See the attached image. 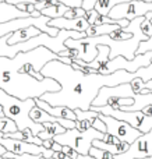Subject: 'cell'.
<instances>
[{
    "label": "cell",
    "instance_id": "6da1fadb",
    "mask_svg": "<svg viewBox=\"0 0 152 159\" xmlns=\"http://www.w3.org/2000/svg\"><path fill=\"white\" fill-rule=\"evenodd\" d=\"M42 77L52 78L59 82L60 89L56 92H45L42 101L50 106H66L69 109L89 110L94 99L102 87H116L114 74H83L73 69L71 64L52 60L39 71Z\"/></svg>",
    "mask_w": 152,
    "mask_h": 159
},
{
    "label": "cell",
    "instance_id": "7a4b0ae2",
    "mask_svg": "<svg viewBox=\"0 0 152 159\" xmlns=\"http://www.w3.org/2000/svg\"><path fill=\"white\" fill-rule=\"evenodd\" d=\"M0 89L21 101L41 98L45 92H56L60 89L57 81L45 77L36 80L27 73L10 71L0 69Z\"/></svg>",
    "mask_w": 152,
    "mask_h": 159
},
{
    "label": "cell",
    "instance_id": "3957f363",
    "mask_svg": "<svg viewBox=\"0 0 152 159\" xmlns=\"http://www.w3.org/2000/svg\"><path fill=\"white\" fill-rule=\"evenodd\" d=\"M0 106L4 110V116L16 123L17 130L22 131L25 129H29L34 135H38V133L43 131V124L35 123L29 117V112L32 107H35V101L34 99H27L21 101L18 98L6 93L3 89H0Z\"/></svg>",
    "mask_w": 152,
    "mask_h": 159
},
{
    "label": "cell",
    "instance_id": "277c9868",
    "mask_svg": "<svg viewBox=\"0 0 152 159\" xmlns=\"http://www.w3.org/2000/svg\"><path fill=\"white\" fill-rule=\"evenodd\" d=\"M103 135H105L103 133L95 130L94 127L85 130V131H78L77 129H71L66 130L64 133H61L59 135H55L52 140L55 143L60 144V145L71 147L80 155H88L89 148L92 147V141L103 140Z\"/></svg>",
    "mask_w": 152,
    "mask_h": 159
},
{
    "label": "cell",
    "instance_id": "5b68a950",
    "mask_svg": "<svg viewBox=\"0 0 152 159\" xmlns=\"http://www.w3.org/2000/svg\"><path fill=\"white\" fill-rule=\"evenodd\" d=\"M91 110L105 116H112V117L117 119V120H123L131 127L137 129L141 134L151 131L152 130V116H147L141 112V110H136V112H126V110L113 109L109 105L105 106H91Z\"/></svg>",
    "mask_w": 152,
    "mask_h": 159
},
{
    "label": "cell",
    "instance_id": "8992f818",
    "mask_svg": "<svg viewBox=\"0 0 152 159\" xmlns=\"http://www.w3.org/2000/svg\"><path fill=\"white\" fill-rule=\"evenodd\" d=\"M49 20H50L49 17L41 14L39 17L29 16V17H25V18H16V20H11V21L3 22V24H0V36L11 34L17 30H21V28L29 27V25H34V27L38 28L41 32L49 34L50 36H56L60 30H57V28H55V27H49V25H47Z\"/></svg>",
    "mask_w": 152,
    "mask_h": 159
},
{
    "label": "cell",
    "instance_id": "52a82bcc",
    "mask_svg": "<svg viewBox=\"0 0 152 159\" xmlns=\"http://www.w3.org/2000/svg\"><path fill=\"white\" fill-rule=\"evenodd\" d=\"M152 11V2H140V0H130V2L119 3L110 11L108 17L112 20H131L137 17H144L147 13Z\"/></svg>",
    "mask_w": 152,
    "mask_h": 159
},
{
    "label": "cell",
    "instance_id": "ba28073f",
    "mask_svg": "<svg viewBox=\"0 0 152 159\" xmlns=\"http://www.w3.org/2000/svg\"><path fill=\"white\" fill-rule=\"evenodd\" d=\"M98 117L105 123L106 126V133L113 137H116L117 140H120L122 143L131 144L134 140L141 135V133L137 129L131 127L130 124H127L123 120H117V119L112 117V116H105V115H98Z\"/></svg>",
    "mask_w": 152,
    "mask_h": 159
},
{
    "label": "cell",
    "instance_id": "9c48e42d",
    "mask_svg": "<svg viewBox=\"0 0 152 159\" xmlns=\"http://www.w3.org/2000/svg\"><path fill=\"white\" fill-rule=\"evenodd\" d=\"M151 60H152V50L147 53H142V55H136L134 59H131V60H127L123 56H117V57L112 59V60H109L106 63L103 74H112L116 70H126L128 73H136L141 67L150 66Z\"/></svg>",
    "mask_w": 152,
    "mask_h": 159
},
{
    "label": "cell",
    "instance_id": "30bf717a",
    "mask_svg": "<svg viewBox=\"0 0 152 159\" xmlns=\"http://www.w3.org/2000/svg\"><path fill=\"white\" fill-rule=\"evenodd\" d=\"M0 144L6 148V151L13 152V154L21 155V154H32V155H42L43 158H52L53 151L49 148H45L42 145L36 144L25 143L21 140H14V138H7L0 133Z\"/></svg>",
    "mask_w": 152,
    "mask_h": 159
},
{
    "label": "cell",
    "instance_id": "8fae6325",
    "mask_svg": "<svg viewBox=\"0 0 152 159\" xmlns=\"http://www.w3.org/2000/svg\"><path fill=\"white\" fill-rule=\"evenodd\" d=\"M148 157H152V130L141 134L130 144L126 152L114 155V159H142Z\"/></svg>",
    "mask_w": 152,
    "mask_h": 159
},
{
    "label": "cell",
    "instance_id": "7c38bea8",
    "mask_svg": "<svg viewBox=\"0 0 152 159\" xmlns=\"http://www.w3.org/2000/svg\"><path fill=\"white\" fill-rule=\"evenodd\" d=\"M133 89L128 82L126 84H119L116 87H102L98 92L96 98L94 99L91 106H105L110 99H120V98H131L133 96Z\"/></svg>",
    "mask_w": 152,
    "mask_h": 159
},
{
    "label": "cell",
    "instance_id": "4fadbf2b",
    "mask_svg": "<svg viewBox=\"0 0 152 159\" xmlns=\"http://www.w3.org/2000/svg\"><path fill=\"white\" fill-rule=\"evenodd\" d=\"M49 27H55L57 30H66V31H77V32H85L87 28L89 27L88 21H87L85 17H78V18H53L49 20L47 22Z\"/></svg>",
    "mask_w": 152,
    "mask_h": 159
},
{
    "label": "cell",
    "instance_id": "5bb4252c",
    "mask_svg": "<svg viewBox=\"0 0 152 159\" xmlns=\"http://www.w3.org/2000/svg\"><path fill=\"white\" fill-rule=\"evenodd\" d=\"M25 17H29V14L18 10L16 6L8 4L6 2L0 3V24L11 21V20H16V18H25Z\"/></svg>",
    "mask_w": 152,
    "mask_h": 159
},
{
    "label": "cell",
    "instance_id": "9a60e30c",
    "mask_svg": "<svg viewBox=\"0 0 152 159\" xmlns=\"http://www.w3.org/2000/svg\"><path fill=\"white\" fill-rule=\"evenodd\" d=\"M41 34V31L38 28H35L34 25H29V27L21 28V30H17L14 32L10 34V38L7 39L8 45H14V43H20V42H25L28 41L32 36H36Z\"/></svg>",
    "mask_w": 152,
    "mask_h": 159
},
{
    "label": "cell",
    "instance_id": "2e32d148",
    "mask_svg": "<svg viewBox=\"0 0 152 159\" xmlns=\"http://www.w3.org/2000/svg\"><path fill=\"white\" fill-rule=\"evenodd\" d=\"M119 24H101V25H89L85 31V35L88 38H95V36H102V35H110L112 32L120 30Z\"/></svg>",
    "mask_w": 152,
    "mask_h": 159
},
{
    "label": "cell",
    "instance_id": "e0dca14e",
    "mask_svg": "<svg viewBox=\"0 0 152 159\" xmlns=\"http://www.w3.org/2000/svg\"><path fill=\"white\" fill-rule=\"evenodd\" d=\"M42 124H43V131L38 133V135H36V137L41 138L42 141L52 140L55 135H59L66 131V129L61 127L60 124H57V123H42Z\"/></svg>",
    "mask_w": 152,
    "mask_h": 159
},
{
    "label": "cell",
    "instance_id": "ac0fdd59",
    "mask_svg": "<svg viewBox=\"0 0 152 159\" xmlns=\"http://www.w3.org/2000/svg\"><path fill=\"white\" fill-rule=\"evenodd\" d=\"M69 8L70 7H67V6L61 4V3H57V4H52V6H49V7L42 8L39 13H41L42 16H46V17H49L50 20H53V18H60V17H63L64 13H66Z\"/></svg>",
    "mask_w": 152,
    "mask_h": 159
},
{
    "label": "cell",
    "instance_id": "d6986e66",
    "mask_svg": "<svg viewBox=\"0 0 152 159\" xmlns=\"http://www.w3.org/2000/svg\"><path fill=\"white\" fill-rule=\"evenodd\" d=\"M124 2H130V0H98V2L95 3L94 10L96 11V13L102 14V16H108L109 11H110L114 6L119 4V3H124Z\"/></svg>",
    "mask_w": 152,
    "mask_h": 159
},
{
    "label": "cell",
    "instance_id": "ffe728a7",
    "mask_svg": "<svg viewBox=\"0 0 152 159\" xmlns=\"http://www.w3.org/2000/svg\"><path fill=\"white\" fill-rule=\"evenodd\" d=\"M17 131V126L11 119L8 117H0V133L7 134V133H14Z\"/></svg>",
    "mask_w": 152,
    "mask_h": 159
},
{
    "label": "cell",
    "instance_id": "44dd1931",
    "mask_svg": "<svg viewBox=\"0 0 152 159\" xmlns=\"http://www.w3.org/2000/svg\"><path fill=\"white\" fill-rule=\"evenodd\" d=\"M75 113V120H94L95 117H98L99 113L94 112V110H81V109H74Z\"/></svg>",
    "mask_w": 152,
    "mask_h": 159
},
{
    "label": "cell",
    "instance_id": "7402d4cb",
    "mask_svg": "<svg viewBox=\"0 0 152 159\" xmlns=\"http://www.w3.org/2000/svg\"><path fill=\"white\" fill-rule=\"evenodd\" d=\"M88 155H91V157L95 159H114L113 154H110V152H108V151H103V149H99V148H95V147L89 148Z\"/></svg>",
    "mask_w": 152,
    "mask_h": 159
},
{
    "label": "cell",
    "instance_id": "603a6c76",
    "mask_svg": "<svg viewBox=\"0 0 152 159\" xmlns=\"http://www.w3.org/2000/svg\"><path fill=\"white\" fill-rule=\"evenodd\" d=\"M64 18H69V20H71V18H78V17H85L87 18V11L84 10V8H81V7H75V8H69V10L64 13Z\"/></svg>",
    "mask_w": 152,
    "mask_h": 159
},
{
    "label": "cell",
    "instance_id": "cb8c5ba5",
    "mask_svg": "<svg viewBox=\"0 0 152 159\" xmlns=\"http://www.w3.org/2000/svg\"><path fill=\"white\" fill-rule=\"evenodd\" d=\"M151 50H152V36L148 38L147 41L140 42L138 48H137V50H136V55H142V53L151 52ZM151 63H152V60H151Z\"/></svg>",
    "mask_w": 152,
    "mask_h": 159
},
{
    "label": "cell",
    "instance_id": "d4e9b609",
    "mask_svg": "<svg viewBox=\"0 0 152 159\" xmlns=\"http://www.w3.org/2000/svg\"><path fill=\"white\" fill-rule=\"evenodd\" d=\"M140 24H141V22H140ZM109 36H110L112 39H114V41H126V39L131 38V36H133V34L124 32V30H123V28H120V30H117V31H114V32H112Z\"/></svg>",
    "mask_w": 152,
    "mask_h": 159
},
{
    "label": "cell",
    "instance_id": "484cf974",
    "mask_svg": "<svg viewBox=\"0 0 152 159\" xmlns=\"http://www.w3.org/2000/svg\"><path fill=\"white\" fill-rule=\"evenodd\" d=\"M92 120H75V129L78 131H85V130L91 129Z\"/></svg>",
    "mask_w": 152,
    "mask_h": 159
},
{
    "label": "cell",
    "instance_id": "4316f807",
    "mask_svg": "<svg viewBox=\"0 0 152 159\" xmlns=\"http://www.w3.org/2000/svg\"><path fill=\"white\" fill-rule=\"evenodd\" d=\"M61 152H63V154L66 155L67 158H70V159H75L78 155H80L75 149H73L71 147H66V145H61Z\"/></svg>",
    "mask_w": 152,
    "mask_h": 159
},
{
    "label": "cell",
    "instance_id": "83f0119b",
    "mask_svg": "<svg viewBox=\"0 0 152 159\" xmlns=\"http://www.w3.org/2000/svg\"><path fill=\"white\" fill-rule=\"evenodd\" d=\"M91 126L94 127L95 130H98V131L103 133V134L106 133V126H105V123H103V121L101 120L99 117H95L94 120H92V124H91Z\"/></svg>",
    "mask_w": 152,
    "mask_h": 159
},
{
    "label": "cell",
    "instance_id": "f1b7e54d",
    "mask_svg": "<svg viewBox=\"0 0 152 159\" xmlns=\"http://www.w3.org/2000/svg\"><path fill=\"white\" fill-rule=\"evenodd\" d=\"M103 143H106V144H110V145H120L122 144V141L120 140H117L116 137H113V135H110V134H108V133H105V135H103Z\"/></svg>",
    "mask_w": 152,
    "mask_h": 159
},
{
    "label": "cell",
    "instance_id": "f546056e",
    "mask_svg": "<svg viewBox=\"0 0 152 159\" xmlns=\"http://www.w3.org/2000/svg\"><path fill=\"white\" fill-rule=\"evenodd\" d=\"M98 0H81V8H84V10L88 13V11L94 10L95 7V3H96Z\"/></svg>",
    "mask_w": 152,
    "mask_h": 159
},
{
    "label": "cell",
    "instance_id": "4dcf8cb0",
    "mask_svg": "<svg viewBox=\"0 0 152 159\" xmlns=\"http://www.w3.org/2000/svg\"><path fill=\"white\" fill-rule=\"evenodd\" d=\"M134 103V99L133 98H120L116 101V105H117V109H120L122 106H131Z\"/></svg>",
    "mask_w": 152,
    "mask_h": 159
},
{
    "label": "cell",
    "instance_id": "1f68e13d",
    "mask_svg": "<svg viewBox=\"0 0 152 159\" xmlns=\"http://www.w3.org/2000/svg\"><path fill=\"white\" fill-rule=\"evenodd\" d=\"M59 3L67 6L70 8H75V7H81V0H57Z\"/></svg>",
    "mask_w": 152,
    "mask_h": 159
},
{
    "label": "cell",
    "instance_id": "d6a6232c",
    "mask_svg": "<svg viewBox=\"0 0 152 159\" xmlns=\"http://www.w3.org/2000/svg\"><path fill=\"white\" fill-rule=\"evenodd\" d=\"M25 11L31 16V14L35 11V4H32V3H27V4H25Z\"/></svg>",
    "mask_w": 152,
    "mask_h": 159
},
{
    "label": "cell",
    "instance_id": "836d02e7",
    "mask_svg": "<svg viewBox=\"0 0 152 159\" xmlns=\"http://www.w3.org/2000/svg\"><path fill=\"white\" fill-rule=\"evenodd\" d=\"M141 112L144 113V115H147V116H152V105H148V106L142 107Z\"/></svg>",
    "mask_w": 152,
    "mask_h": 159
},
{
    "label": "cell",
    "instance_id": "e575fe53",
    "mask_svg": "<svg viewBox=\"0 0 152 159\" xmlns=\"http://www.w3.org/2000/svg\"><path fill=\"white\" fill-rule=\"evenodd\" d=\"M50 149H52L53 152H60V151H61V145H60V144H57V143H55V141H53V145L50 147Z\"/></svg>",
    "mask_w": 152,
    "mask_h": 159
},
{
    "label": "cell",
    "instance_id": "d590c367",
    "mask_svg": "<svg viewBox=\"0 0 152 159\" xmlns=\"http://www.w3.org/2000/svg\"><path fill=\"white\" fill-rule=\"evenodd\" d=\"M53 145V140H46V141H43V144H42V147H45V148H49L50 149V147Z\"/></svg>",
    "mask_w": 152,
    "mask_h": 159
},
{
    "label": "cell",
    "instance_id": "8d00e7d4",
    "mask_svg": "<svg viewBox=\"0 0 152 159\" xmlns=\"http://www.w3.org/2000/svg\"><path fill=\"white\" fill-rule=\"evenodd\" d=\"M75 159H95V158H92L91 155H78Z\"/></svg>",
    "mask_w": 152,
    "mask_h": 159
},
{
    "label": "cell",
    "instance_id": "74e56055",
    "mask_svg": "<svg viewBox=\"0 0 152 159\" xmlns=\"http://www.w3.org/2000/svg\"><path fill=\"white\" fill-rule=\"evenodd\" d=\"M6 152H7V151H6V148L2 145V144H0V157H3V155H4Z\"/></svg>",
    "mask_w": 152,
    "mask_h": 159
},
{
    "label": "cell",
    "instance_id": "f35d334b",
    "mask_svg": "<svg viewBox=\"0 0 152 159\" xmlns=\"http://www.w3.org/2000/svg\"><path fill=\"white\" fill-rule=\"evenodd\" d=\"M39 16H41V13H39V11H36V10L31 14V17H39Z\"/></svg>",
    "mask_w": 152,
    "mask_h": 159
},
{
    "label": "cell",
    "instance_id": "ab89813d",
    "mask_svg": "<svg viewBox=\"0 0 152 159\" xmlns=\"http://www.w3.org/2000/svg\"><path fill=\"white\" fill-rule=\"evenodd\" d=\"M0 117H4V110H3L2 106H0Z\"/></svg>",
    "mask_w": 152,
    "mask_h": 159
},
{
    "label": "cell",
    "instance_id": "60d3db41",
    "mask_svg": "<svg viewBox=\"0 0 152 159\" xmlns=\"http://www.w3.org/2000/svg\"><path fill=\"white\" fill-rule=\"evenodd\" d=\"M39 159H53V158H43V157L41 155V157H39Z\"/></svg>",
    "mask_w": 152,
    "mask_h": 159
},
{
    "label": "cell",
    "instance_id": "b9f144b4",
    "mask_svg": "<svg viewBox=\"0 0 152 159\" xmlns=\"http://www.w3.org/2000/svg\"><path fill=\"white\" fill-rule=\"evenodd\" d=\"M142 159H152V157H148V158H142Z\"/></svg>",
    "mask_w": 152,
    "mask_h": 159
},
{
    "label": "cell",
    "instance_id": "7bdbcfd3",
    "mask_svg": "<svg viewBox=\"0 0 152 159\" xmlns=\"http://www.w3.org/2000/svg\"><path fill=\"white\" fill-rule=\"evenodd\" d=\"M150 21H151V24H152V20H150Z\"/></svg>",
    "mask_w": 152,
    "mask_h": 159
},
{
    "label": "cell",
    "instance_id": "ee69618b",
    "mask_svg": "<svg viewBox=\"0 0 152 159\" xmlns=\"http://www.w3.org/2000/svg\"><path fill=\"white\" fill-rule=\"evenodd\" d=\"M10 159H11V158H10Z\"/></svg>",
    "mask_w": 152,
    "mask_h": 159
}]
</instances>
